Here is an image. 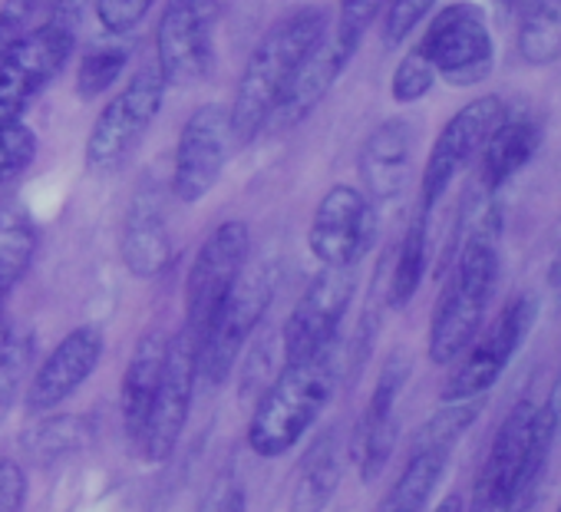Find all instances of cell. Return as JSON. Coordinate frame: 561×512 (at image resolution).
<instances>
[{
    "label": "cell",
    "instance_id": "6da1fadb",
    "mask_svg": "<svg viewBox=\"0 0 561 512\" xmlns=\"http://www.w3.org/2000/svg\"><path fill=\"white\" fill-rule=\"evenodd\" d=\"M328 27H331V14L328 8L318 4L291 11L288 18H280L277 24L267 27V34L251 50L234 100L228 106L234 146H248L264 133L271 110L285 96L288 83L301 70L308 54L318 47V41L328 34Z\"/></svg>",
    "mask_w": 561,
    "mask_h": 512
},
{
    "label": "cell",
    "instance_id": "7a4b0ae2",
    "mask_svg": "<svg viewBox=\"0 0 561 512\" xmlns=\"http://www.w3.org/2000/svg\"><path fill=\"white\" fill-rule=\"evenodd\" d=\"M341 367H344L341 338L305 361L280 367L274 384L257 397V407L248 423V446L257 456L291 453L331 403L344 374Z\"/></svg>",
    "mask_w": 561,
    "mask_h": 512
},
{
    "label": "cell",
    "instance_id": "3957f363",
    "mask_svg": "<svg viewBox=\"0 0 561 512\" xmlns=\"http://www.w3.org/2000/svg\"><path fill=\"white\" fill-rule=\"evenodd\" d=\"M499 282V244H495V215H485L466 238L453 275L433 308L430 321V361L436 367L456 364L472 341L482 334V321Z\"/></svg>",
    "mask_w": 561,
    "mask_h": 512
},
{
    "label": "cell",
    "instance_id": "277c9868",
    "mask_svg": "<svg viewBox=\"0 0 561 512\" xmlns=\"http://www.w3.org/2000/svg\"><path fill=\"white\" fill-rule=\"evenodd\" d=\"M277 282H280V269L274 262L251 265L248 272L238 275L234 288L221 301L198 348V377L208 387H221L234 371L241 351L248 348L251 334L257 331L277 295Z\"/></svg>",
    "mask_w": 561,
    "mask_h": 512
},
{
    "label": "cell",
    "instance_id": "5b68a950",
    "mask_svg": "<svg viewBox=\"0 0 561 512\" xmlns=\"http://www.w3.org/2000/svg\"><path fill=\"white\" fill-rule=\"evenodd\" d=\"M165 100V80L159 70H139L126 90H119L96 116L87 139V169L116 172L146 139Z\"/></svg>",
    "mask_w": 561,
    "mask_h": 512
},
{
    "label": "cell",
    "instance_id": "8992f818",
    "mask_svg": "<svg viewBox=\"0 0 561 512\" xmlns=\"http://www.w3.org/2000/svg\"><path fill=\"white\" fill-rule=\"evenodd\" d=\"M248 248H251L248 225L231 218V221H221L202 241V248L195 254L188 278H185V325H182V331L198 348H202V338H205L208 325L215 321L221 301L228 298L238 275L244 272Z\"/></svg>",
    "mask_w": 561,
    "mask_h": 512
},
{
    "label": "cell",
    "instance_id": "52a82bcc",
    "mask_svg": "<svg viewBox=\"0 0 561 512\" xmlns=\"http://www.w3.org/2000/svg\"><path fill=\"white\" fill-rule=\"evenodd\" d=\"M423 57L433 64L436 77L449 87H476L495 67V41L482 8L476 4H449L443 8L423 41L416 44Z\"/></svg>",
    "mask_w": 561,
    "mask_h": 512
},
{
    "label": "cell",
    "instance_id": "ba28073f",
    "mask_svg": "<svg viewBox=\"0 0 561 512\" xmlns=\"http://www.w3.org/2000/svg\"><path fill=\"white\" fill-rule=\"evenodd\" d=\"M77 47V27L47 18L27 31L11 54L0 60V126L24 120L37 93L64 70Z\"/></svg>",
    "mask_w": 561,
    "mask_h": 512
},
{
    "label": "cell",
    "instance_id": "9c48e42d",
    "mask_svg": "<svg viewBox=\"0 0 561 512\" xmlns=\"http://www.w3.org/2000/svg\"><path fill=\"white\" fill-rule=\"evenodd\" d=\"M215 18V0H165L156 27V70L165 87H192L211 73Z\"/></svg>",
    "mask_w": 561,
    "mask_h": 512
},
{
    "label": "cell",
    "instance_id": "30bf717a",
    "mask_svg": "<svg viewBox=\"0 0 561 512\" xmlns=\"http://www.w3.org/2000/svg\"><path fill=\"white\" fill-rule=\"evenodd\" d=\"M535 318H538V298L535 295H515L499 311L495 325L485 334H479L472 341V348L462 354V364L453 371V377L443 387V403L485 397L499 384V377L505 374V367L512 364L518 348L525 344Z\"/></svg>",
    "mask_w": 561,
    "mask_h": 512
},
{
    "label": "cell",
    "instance_id": "8fae6325",
    "mask_svg": "<svg viewBox=\"0 0 561 512\" xmlns=\"http://www.w3.org/2000/svg\"><path fill=\"white\" fill-rule=\"evenodd\" d=\"M535 410L538 407L531 400H518L499 423V433L479 466L469 512H528L522 499V479Z\"/></svg>",
    "mask_w": 561,
    "mask_h": 512
},
{
    "label": "cell",
    "instance_id": "7c38bea8",
    "mask_svg": "<svg viewBox=\"0 0 561 512\" xmlns=\"http://www.w3.org/2000/svg\"><path fill=\"white\" fill-rule=\"evenodd\" d=\"M377 235L374 202L354 185H331L318 202L308 248L324 269H357Z\"/></svg>",
    "mask_w": 561,
    "mask_h": 512
},
{
    "label": "cell",
    "instance_id": "4fadbf2b",
    "mask_svg": "<svg viewBox=\"0 0 561 512\" xmlns=\"http://www.w3.org/2000/svg\"><path fill=\"white\" fill-rule=\"evenodd\" d=\"M231 146H234V136H231L228 106L221 103L198 106L179 133L175 166H172V195L185 205L202 202L221 179Z\"/></svg>",
    "mask_w": 561,
    "mask_h": 512
},
{
    "label": "cell",
    "instance_id": "5bb4252c",
    "mask_svg": "<svg viewBox=\"0 0 561 512\" xmlns=\"http://www.w3.org/2000/svg\"><path fill=\"white\" fill-rule=\"evenodd\" d=\"M195 380H198V344L185 331H179L169 338L162 380H159L142 440L136 446V453H142L149 463H165L172 456V450L179 446L182 430L192 413Z\"/></svg>",
    "mask_w": 561,
    "mask_h": 512
},
{
    "label": "cell",
    "instance_id": "9a60e30c",
    "mask_svg": "<svg viewBox=\"0 0 561 512\" xmlns=\"http://www.w3.org/2000/svg\"><path fill=\"white\" fill-rule=\"evenodd\" d=\"M505 120V103L499 96H479L466 103L436 136L423 182H420V212H433L436 202L449 192L453 179L466 169V162L485 146L492 129Z\"/></svg>",
    "mask_w": 561,
    "mask_h": 512
},
{
    "label": "cell",
    "instance_id": "2e32d148",
    "mask_svg": "<svg viewBox=\"0 0 561 512\" xmlns=\"http://www.w3.org/2000/svg\"><path fill=\"white\" fill-rule=\"evenodd\" d=\"M354 298V269H324L280 328L285 364L305 361L341 338V321Z\"/></svg>",
    "mask_w": 561,
    "mask_h": 512
},
{
    "label": "cell",
    "instance_id": "e0dca14e",
    "mask_svg": "<svg viewBox=\"0 0 561 512\" xmlns=\"http://www.w3.org/2000/svg\"><path fill=\"white\" fill-rule=\"evenodd\" d=\"M410 357L407 351H393L374 384V394L367 400V410L357 423V433H354V463L360 469V479L364 482H374L393 450H397V436H400V397H403V387L410 380Z\"/></svg>",
    "mask_w": 561,
    "mask_h": 512
},
{
    "label": "cell",
    "instance_id": "ac0fdd59",
    "mask_svg": "<svg viewBox=\"0 0 561 512\" xmlns=\"http://www.w3.org/2000/svg\"><path fill=\"white\" fill-rule=\"evenodd\" d=\"M100 357H103V331L96 325L73 328L37 367L27 390V410L34 413L57 410L93 377Z\"/></svg>",
    "mask_w": 561,
    "mask_h": 512
},
{
    "label": "cell",
    "instance_id": "d6986e66",
    "mask_svg": "<svg viewBox=\"0 0 561 512\" xmlns=\"http://www.w3.org/2000/svg\"><path fill=\"white\" fill-rule=\"evenodd\" d=\"M351 60H354V54H347L328 27V34L318 41V47L308 54V60L288 83L285 96H280L277 106L271 110L264 133H285V129L305 123L321 106V100L331 93V87L341 80V73L347 70Z\"/></svg>",
    "mask_w": 561,
    "mask_h": 512
},
{
    "label": "cell",
    "instance_id": "ffe728a7",
    "mask_svg": "<svg viewBox=\"0 0 561 512\" xmlns=\"http://www.w3.org/2000/svg\"><path fill=\"white\" fill-rule=\"evenodd\" d=\"M416 129L407 120L380 123L360 149V179L370 202H393L403 195L413 166Z\"/></svg>",
    "mask_w": 561,
    "mask_h": 512
},
{
    "label": "cell",
    "instance_id": "44dd1931",
    "mask_svg": "<svg viewBox=\"0 0 561 512\" xmlns=\"http://www.w3.org/2000/svg\"><path fill=\"white\" fill-rule=\"evenodd\" d=\"M165 354H169V338L162 331H149L139 338L136 351L129 354L123 384H119V413H123V430L129 446L136 450L162 380V367H165Z\"/></svg>",
    "mask_w": 561,
    "mask_h": 512
},
{
    "label": "cell",
    "instance_id": "7402d4cb",
    "mask_svg": "<svg viewBox=\"0 0 561 512\" xmlns=\"http://www.w3.org/2000/svg\"><path fill=\"white\" fill-rule=\"evenodd\" d=\"M169 254H172V241L165 231L162 205L152 192H142L126 215L123 262L136 278H156L169 265Z\"/></svg>",
    "mask_w": 561,
    "mask_h": 512
},
{
    "label": "cell",
    "instance_id": "603a6c76",
    "mask_svg": "<svg viewBox=\"0 0 561 512\" xmlns=\"http://www.w3.org/2000/svg\"><path fill=\"white\" fill-rule=\"evenodd\" d=\"M541 146V126L531 116H508L492 129L482 146V185L499 192L508 179H515Z\"/></svg>",
    "mask_w": 561,
    "mask_h": 512
},
{
    "label": "cell",
    "instance_id": "cb8c5ba5",
    "mask_svg": "<svg viewBox=\"0 0 561 512\" xmlns=\"http://www.w3.org/2000/svg\"><path fill=\"white\" fill-rule=\"evenodd\" d=\"M341 473H344V456H341V433L337 430H324L308 456L301 459L298 469V482L291 489V509L288 512H324L341 486Z\"/></svg>",
    "mask_w": 561,
    "mask_h": 512
},
{
    "label": "cell",
    "instance_id": "d4e9b609",
    "mask_svg": "<svg viewBox=\"0 0 561 512\" xmlns=\"http://www.w3.org/2000/svg\"><path fill=\"white\" fill-rule=\"evenodd\" d=\"M34 251H37V228L31 215L18 205H4L0 208V331H8L4 325L8 295L27 275Z\"/></svg>",
    "mask_w": 561,
    "mask_h": 512
},
{
    "label": "cell",
    "instance_id": "484cf974",
    "mask_svg": "<svg viewBox=\"0 0 561 512\" xmlns=\"http://www.w3.org/2000/svg\"><path fill=\"white\" fill-rule=\"evenodd\" d=\"M446 463H449V453L410 450L403 473L397 476V482L390 486V492L383 496L377 512H423L446 473Z\"/></svg>",
    "mask_w": 561,
    "mask_h": 512
},
{
    "label": "cell",
    "instance_id": "4316f807",
    "mask_svg": "<svg viewBox=\"0 0 561 512\" xmlns=\"http://www.w3.org/2000/svg\"><path fill=\"white\" fill-rule=\"evenodd\" d=\"M518 57L528 67H548L561 57V0H525Z\"/></svg>",
    "mask_w": 561,
    "mask_h": 512
},
{
    "label": "cell",
    "instance_id": "83f0119b",
    "mask_svg": "<svg viewBox=\"0 0 561 512\" xmlns=\"http://www.w3.org/2000/svg\"><path fill=\"white\" fill-rule=\"evenodd\" d=\"M426 262H430V212H420L397 251L393 262V275H390V288H387V301L390 308H407L426 275Z\"/></svg>",
    "mask_w": 561,
    "mask_h": 512
},
{
    "label": "cell",
    "instance_id": "f1b7e54d",
    "mask_svg": "<svg viewBox=\"0 0 561 512\" xmlns=\"http://www.w3.org/2000/svg\"><path fill=\"white\" fill-rule=\"evenodd\" d=\"M482 403H485V397L446 403L439 413H433V417L423 423V430H420L416 440H413V450H439V453H449V456H453V446H456L459 436L476 423V417L482 413Z\"/></svg>",
    "mask_w": 561,
    "mask_h": 512
},
{
    "label": "cell",
    "instance_id": "f546056e",
    "mask_svg": "<svg viewBox=\"0 0 561 512\" xmlns=\"http://www.w3.org/2000/svg\"><path fill=\"white\" fill-rule=\"evenodd\" d=\"M126 60H129L126 47H119V44H93L80 60L77 93L83 100H93V96L106 93L119 80V73L126 70Z\"/></svg>",
    "mask_w": 561,
    "mask_h": 512
},
{
    "label": "cell",
    "instance_id": "4dcf8cb0",
    "mask_svg": "<svg viewBox=\"0 0 561 512\" xmlns=\"http://www.w3.org/2000/svg\"><path fill=\"white\" fill-rule=\"evenodd\" d=\"M31 364H34V334L18 328L0 331V407H8L18 397Z\"/></svg>",
    "mask_w": 561,
    "mask_h": 512
},
{
    "label": "cell",
    "instance_id": "1f68e13d",
    "mask_svg": "<svg viewBox=\"0 0 561 512\" xmlns=\"http://www.w3.org/2000/svg\"><path fill=\"white\" fill-rule=\"evenodd\" d=\"M37 159V133L18 120L0 126V185L18 182Z\"/></svg>",
    "mask_w": 561,
    "mask_h": 512
},
{
    "label": "cell",
    "instance_id": "d6a6232c",
    "mask_svg": "<svg viewBox=\"0 0 561 512\" xmlns=\"http://www.w3.org/2000/svg\"><path fill=\"white\" fill-rule=\"evenodd\" d=\"M436 80H439V77H436L433 64L423 57V50H420V47H413V50L400 60V67L393 70L390 96H393L400 106H410V103L423 100V96L433 90V83H436Z\"/></svg>",
    "mask_w": 561,
    "mask_h": 512
},
{
    "label": "cell",
    "instance_id": "836d02e7",
    "mask_svg": "<svg viewBox=\"0 0 561 512\" xmlns=\"http://www.w3.org/2000/svg\"><path fill=\"white\" fill-rule=\"evenodd\" d=\"M387 0H341V11L337 21L331 24V34L337 37V44L347 54H357L370 24L377 21V14L383 11Z\"/></svg>",
    "mask_w": 561,
    "mask_h": 512
},
{
    "label": "cell",
    "instance_id": "e575fe53",
    "mask_svg": "<svg viewBox=\"0 0 561 512\" xmlns=\"http://www.w3.org/2000/svg\"><path fill=\"white\" fill-rule=\"evenodd\" d=\"M87 443V426H80L77 417H60V420H47L37 423L34 433L27 436V446L47 459V456H60V453H73Z\"/></svg>",
    "mask_w": 561,
    "mask_h": 512
},
{
    "label": "cell",
    "instance_id": "d590c367",
    "mask_svg": "<svg viewBox=\"0 0 561 512\" xmlns=\"http://www.w3.org/2000/svg\"><path fill=\"white\" fill-rule=\"evenodd\" d=\"M93 4H96V18L103 31L113 37H126L142 24V18L152 11L156 0H93Z\"/></svg>",
    "mask_w": 561,
    "mask_h": 512
},
{
    "label": "cell",
    "instance_id": "8d00e7d4",
    "mask_svg": "<svg viewBox=\"0 0 561 512\" xmlns=\"http://www.w3.org/2000/svg\"><path fill=\"white\" fill-rule=\"evenodd\" d=\"M198 512H248L244 482L238 479L234 469H225L208 482V489L198 502Z\"/></svg>",
    "mask_w": 561,
    "mask_h": 512
},
{
    "label": "cell",
    "instance_id": "74e56055",
    "mask_svg": "<svg viewBox=\"0 0 561 512\" xmlns=\"http://www.w3.org/2000/svg\"><path fill=\"white\" fill-rule=\"evenodd\" d=\"M41 8H44V0H8V4L0 8V60L11 54V47L27 31H34L31 21Z\"/></svg>",
    "mask_w": 561,
    "mask_h": 512
},
{
    "label": "cell",
    "instance_id": "f35d334b",
    "mask_svg": "<svg viewBox=\"0 0 561 512\" xmlns=\"http://www.w3.org/2000/svg\"><path fill=\"white\" fill-rule=\"evenodd\" d=\"M433 512H466V502H462V496H459V492H453V496H446Z\"/></svg>",
    "mask_w": 561,
    "mask_h": 512
},
{
    "label": "cell",
    "instance_id": "ab89813d",
    "mask_svg": "<svg viewBox=\"0 0 561 512\" xmlns=\"http://www.w3.org/2000/svg\"><path fill=\"white\" fill-rule=\"evenodd\" d=\"M548 285L554 295H561V251L554 254V262H551V272H548Z\"/></svg>",
    "mask_w": 561,
    "mask_h": 512
},
{
    "label": "cell",
    "instance_id": "60d3db41",
    "mask_svg": "<svg viewBox=\"0 0 561 512\" xmlns=\"http://www.w3.org/2000/svg\"><path fill=\"white\" fill-rule=\"evenodd\" d=\"M495 4H499L502 11H512V8L518 4V0H495Z\"/></svg>",
    "mask_w": 561,
    "mask_h": 512
},
{
    "label": "cell",
    "instance_id": "b9f144b4",
    "mask_svg": "<svg viewBox=\"0 0 561 512\" xmlns=\"http://www.w3.org/2000/svg\"><path fill=\"white\" fill-rule=\"evenodd\" d=\"M554 512H561V505H558V509H554Z\"/></svg>",
    "mask_w": 561,
    "mask_h": 512
}]
</instances>
